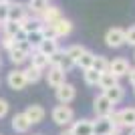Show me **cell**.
<instances>
[{"mask_svg":"<svg viewBox=\"0 0 135 135\" xmlns=\"http://www.w3.org/2000/svg\"><path fill=\"white\" fill-rule=\"evenodd\" d=\"M103 93H105V97H107V99L113 103V105H117V103H121V101L125 99V89H123L119 83H117V85H113L111 89H105Z\"/></svg>","mask_w":135,"mask_h":135,"instance_id":"cell-16","label":"cell"},{"mask_svg":"<svg viewBox=\"0 0 135 135\" xmlns=\"http://www.w3.org/2000/svg\"><path fill=\"white\" fill-rule=\"evenodd\" d=\"M125 45L135 46V24H133V26H129L127 30H125Z\"/></svg>","mask_w":135,"mask_h":135,"instance_id":"cell-32","label":"cell"},{"mask_svg":"<svg viewBox=\"0 0 135 135\" xmlns=\"http://www.w3.org/2000/svg\"><path fill=\"white\" fill-rule=\"evenodd\" d=\"M93 69H95V71H99V73H107V71H109V61H107L103 55H95Z\"/></svg>","mask_w":135,"mask_h":135,"instance_id":"cell-29","label":"cell"},{"mask_svg":"<svg viewBox=\"0 0 135 135\" xmlns=\"http://www.w3.org/2000/svg\"><path fill=\"white\" fill-rule=\"evenodd\" d=\"M28 6L22 2H16V0H10V8H8V20H14V22H20L28 16Z\"/></svg>","mask_w":135,"mask_h":135,"instance_id":"cell-6","label":"cell"},{"mask_svg":"<svg viewBox=\"0 0 135 135\" xmlns=\"http://www.w3.org/2000/svg\"><path fill=\"white\" fill-rule=\"evenodd\" d=\"M20 30H22V28H20V22H14V20L2 22V34H10V36L16 38V34L20 32Z\"/></svg>","mask_w":135,"mask_h":135,"instance_id":"cell-24","label":"cell"},{"mask_svg":"<svg viewBox=\"0 0 135 135\" xmlns=\"http://www.w3.org/2000/svg\"><path fill=\"white\" fill-rule=\"evenodd\" d=\"M42 20H40L38 16H34V14H28L24 20H20V28H22L24 32H34V30H42Z\"/></svg>","mask_w":135,"mask_h":135,"instance_id":"cell-13","label":"cell"},{"mask_svg":"<svg viewBox=\"0 0 135 135\" xmlns=\"http://www.w3.org/2000/svg\"><path fill=\"white\" fill-rule=\"evenodd\" d=\"M30 127H32V123L28 121V117L24 113H16V115L12 117V129L16 131V133H28Z\"/></svg>","mask_w":135,"mask_h":135,"instance_id":"cell-14","label":"cell"},{"mask_svg":"<svg viewBox=\"0 0 135 135\" xmlns=\"http://www.w3.org/2000/svg\"><path fill=\"white\" fill-rule=\"evenodd\" d=\"M24 115L28 117V121L32 125H36V123H40V121L45 119V109L40 107V105H28L26 111H24Z\"/></svg>","mask_w":135,"mask_h":135,"instance_id":"cell-17","label":"cell"},{"mask_svg":"<svg viewBox=\"0 0 135 135\" xmlns=\"http://www.w3.org/2000/svg\"><path fill=\"white\" fill-rule=\"evenodd\" d=\"M129 69H131V65H129V61L127 59H113V61H109V73H113L117 79H121V77H127L129 75Z\"/></svg>","mask_w":135,"mask_h":135,"instance_id":"cell-8","label":"cell"},{"mask_svg":"<svg viewBox=\"0 0 135 135\" xmlns=\"http://www.w3.org/2000/svg\"><path fill=\"white\" fill-rule=\"evenodd\" d=\"M0 2H8V0H0Z\"/></svg>","mask_w":135,"mask_h":135,"instance_id":"cell-38","label":"cell"},{"mask_svg":"<svg viewBox=\"0 0 135 135\" xmlns=\"http://www.w3.org/2000/svg\"><path fill=\"white\" fill-rule=\"evenodd\" d=\"M56 67H61L62 71H65V73H71V71H73L75 67H77V65H75V61L73 59H71V56L67 55V51L62 52V56H61V61H59V65H56Z\"/></svg>","mask_w":135,"mask_h":135,"instance_id":"cell-28","label":"cell"},{"mask_svg":"<svg viewBox=\"0 0 135 135\" xmlns=\"http://www.w3.org/2000/svg\"><path fill=\"white\" fill-rule=\"evenodd\" d=\"M52 28H55V32H56V38H62V36H69V34L73 32V22L69 20V18L61 16L56 22L51 24Z\"/></svg>","mask_w":135,"mask_h":135,"instance_id":"cell-11","label":"cell"},{"mask_svg":"<svg viewBox=\"0 0 135 135\" xmlns=\"http://www.w3.org/2000/svg\"><path fill=\"white\" fill-rule=\"evenodd\" d=\"M6 83H8V87L14 89V91H22L24 87L28 85L22 69H12L10 73H8V77H6Z\"/></svg>","mask_w":135,"mask_h":135,"instance_id":"cell-5","label":"cell"},{"mask_svg":"<svg viewBox=\"0 0 135 135\" xmlns=\"http://www.w3.org/2000/svg\"><path fill=\"white\" fill-rule=\"evenodd\" d=\"M111 135H135V129H129V127H115Z\"/></svg>","mask_w":135,"mask_h":135,"instance_id":"cell-34","label":"cell"},{"mask_svg":"<svg viewBox=\"0 0 135 135\" xmlns=\"http://www.w3.org/2000/svg\"><path fill=\"white\" fill-rule=\"evenodd\" d=\"M30 65L36 69H40V71H45V69L51 67V62H49V56L42 55L40 51H34L32 55H30Z\"/></svg>","mask_w":135,"mask_h":135,"instance_id":"cell-19","label":"cell"},{"mask_svg":"<svg viewBox=\"0 0 135 135\" xmlns=\"http://www.w3.org/2000/svg\"><path fill=\"white\" fill-rule=\"evenodd\" d=\"M51 117H52V121H55L56 125H71L75 121V111L69 105H65V103H61V105H56L55 109H52V113H51Z\"/></svg>","mask_w":135,"mask_h":135,"instance_id":"cell-1","label":"cell"},{"mask_svg":"<svg viewBox=\"0 0 135 135\" xmlns=\"http://www.w3.org/2000/svg\"><path fill=\"white\" fill-rule=\"evenodd\" d=\"M18 40L14 38V36H10V34H2V42H0V46L2 49H6V51H12L14 46H16Z\"/></svg>","mask_w":135,"mask_h":135,"instance_id":"cell-31","label":"cell"},{"mask_svg":"<svg viewBox=\"0 0 135 135\" xmlns=\"http://www.w3.org/2000/svg\"><path fill=\"white\" fill-rule=\"evenodd\" d=\"M133 56H135V55H133Z\"/></svg>","mask_w":135,"mask_h":135,"instance_id":"cell-42","label":"cell"},{"mask_svg":"<svg viewBox=\"0 0 135 135\" xmlns=\"http://www.w3.org/2000/svg\"><path fill=\"white\" fill-rule=\"evenodd\" d=\"M73 135H93V121L91 119H79L71 123Z\"/></svg>","mask_w":135,"mask_h":135,"instance_id":"cell-10","label":"cell"},{"mask_svg":"<svg viewBox=\"0 0 135 135\" xmlns=\"http://www.w3.org/2000/svg\"><path fill=\"white\" fill-rule=\"evenodd\" d=\"M26 40H28V45H30L34 51H36V49H38V45L42 42V40H45V32H42V30H34V32H28V34H26Z\"/></svg>","mask_w":135,"mask_h":135,"instance_id":"cell-27","label":"cell"},{"mask_svg":"<svg viewBox=\"0 0 135 135\" xmlns=\"http://www.w3.org/2000/svg\"><path fill=\"white\" fill-rule=\"evenodd\" d=\"M127 77H129V83L135 87V67H131V69H129V75H127Z\"/></svg>","mask_w":135,"mask_h":135,"instance_id":"cell-36","label":"cell"},{"mask_svg":"<svg viewBox=\"0 0 135 135\" xmlns=\"http://www.w3.org/2000/svg\"><path fill=\"white\" fill-rule=\"evenodd\" d=\"M93 111H95L97 117H111L113 111H115V105L105 97V93H101L93 99Z\"/></svg>","mask_w":135,"mask_h":135,"instance_id":"cell-2","label":"cell"},{"mask_svg":"<svg viewBox=\"0 0 135 135\" xmlns=\"http://www.w3.org/2000/svg\"><path fill=\"white\" fill-rule=\"evenodd\" d=\"M8 115V101L6 99H0V119Z\"/></svg>","mask_w":135,"mask_h":135,"instance_id":"cell-35","label":"cell"},{"mask_svg":"<svg viewBox=\"0 0 135 135\" xmlns=\"http://www.w3.org/2000/svg\"><path fill=\"white\" fill-rule=\"evenodd\" d=\"M85 51H87V49H85V46H81V45H71V46L67 49V55L71 56V59L75 61V65H77V61H79V56L83 55Z\"/></svg>","mask_w":135,"mask_h":135,"instance_id":"cell-30","label":"cell"},{"mask_svg":"<svg viewBox=\"0 0 135 135\" xmlns=\"http://www.w3.org/2000/svg\"><path fill=\"white\" fill-rule=\"evenodd\" d=\"M61 16H62V14H61V8H59V6L49 4L45 10L40 12V16H38V18L42 20V24H52V22H56Z\"/></svg>","mask_w":135,"mask_h":135,"instance_id":"cell-12","label":"cell"},{"mask_svg":"<svg viewBox=\"0 0 135 135\" xmlns=\"http://www.w3.org/2000/svg\"><path fill=\"white\" fill-rule=\"evenodd\" d=\"M0 28H2V22H0Z\"/></svg>","mask_w":135,"mask_h":135,"instance_id":"cell-40","label":"cell"},{"mask_svg":"<svg viewBox=\"0 0 135 135\" xmlns=\"http://www.w3.org/2000/svg\"><path fill=\"white\" fill-rule=\"evenodd\" d=\"M65 77H67V73H65L61 67L51 65V67H49V73H46V83H49V87L56 89V87H61V85L67 81Z\"/></svg>","mask_w":135,"mask_h":135,"instance_id":"cell-7","label":"cell"},{"mask_svg":"<svg viewBox=\"0 0 135 135\" xmlns=\"http://www.w3.org/2000/svg\"><path fill=\"white\" fill-rule=\"evenodd\" d=\"M115 125H113L111 117H97L93 121V135H111Z\"/></svg>","mask_w":135,"mask_h":135,"instance_id":"cell-9","label":"cell"},{"mask_svg":"<svg viewBox=\"0 0 135 135\" xmlns=\"http://www.w3.org/2000/svg\"><path fill=\"white\" fill-rule=\"evenodd\" d=\"M8 8H10V0L8 2H0V22L8 20Z\"/></svg>","mask_w":135,"mask_h":135,"instance_id":"cell-33","label":"cell"},{"mask_svg":"<svg viewBox=\"0 0 135 135\" xmlns=\"http://www.w3.org/2000/svg\"><path fill=\"white\" fill-rule=\"evenodd\" d=\"M133 89H135V87H133Z\"/></svg>","mask_w":135,"mask_h":135,"instance_id":"cell-41","label":"cell"},{"mask_svg":"<svg viewBox=\"0 0 135 135\" xmlns=\"http://www.w3.org/2000/svg\"><path fill=\"white\" fill-rule=\"evenodd\" d=\"M59 135H73V131H71V129H65V131H61Z\"/></svg>","mask_w":135,"mask_h":135,"instance_id":"cell-37","label":"cell"},{"mask_svg":"<svg viewBox=\"0 0 135 135\" xmlns=\"http://www.w3.org/2000/svg\"><path fill=\"white\" fill-rule=\"evenodd\" d=\"M49 4H51V0H28V2H26L28 12L34 14V16H40V12L45 10Z\"/></svg>","mask_w":135,"mask_h":135,"instance_id":"cell-20","label":"cell"},{"mask_svg":"<svg viewBox=\"0 0 135 135\" xmlns=\"http://www.w3.org/2000/svg\"><path fill=\"white\" fill-rule=\"evenodd\" d=\"M0 67H2V61H0Z\"/></svg>","mask_w":135,"mask_h":135,"instance_id":"cell-39","label":"cell"},{"mask_svg":"<svg viewBox=\"0 0 135 135\" xmlns=\"http://www.w3.org/2000/svg\"><path fill=\"white\" fill-rule=\"evenodd\" d=\"M117 113H119V119H121V127L135 129V107H125Z\"/></svg>","mask_w":135,"mask_h":135,"instance_id":"cell-15","label":"cell"},{"mask_svg":"<svg viewBox=\"0 0 135 135\" xmlns=\"http://www.w3.org/2000/svg\"><path fill=\"white\" fill-rule=\"evenodd\" d=\"M105 45L109 46V49H121V46L125 45V30L119 26H113L107 30V34H105Z\"/></svg>","mask_w":135,"mask_h":135,"instance_id":"cell-3","label":"cell"},{"mask_svg":"<svg viewBox=\"0 0 135 135\" xmlns=\"http://www.w3.org/2000/svg\"><path fill=\"white\" fill-rule=\"evenodd\" d=\"M93 61H95V55H93L91 51H85L83 55L79 56V61H77V67L83 69V71L85 69H91L93 67Z\"/></svg>","mask_w":135,"mask_h":135,"instance_id":"cell-25","label":"cell"},{"mask_svg":"<svg viewBox=\"0 0 135 135\" xmlns=\"http://www.w3.org/2000/svg\"><path fill=\"white\" fill-rule=\"evenodd\" d=\"M117 83H119V79L113 73L107 71V73H101V79H99V85H97V87H101V89L105 91V89H111L113 85H117Z\"/></svg>","mask_w":135,"mask_h":135,"instance_id":"cell-23","label":"cell"},{"mask_svg":"<svg viewBox=\"0 0 135 135\" xmlns=\"http://www.w3.org/2000/svg\"><path fill=\"white\" fill-rule=\"evenodd\" d=\"M55 95H56V101H59V103L69 105V103L75 99V95H77V89H75V85H71V83L65 81L61 87H56V89H55Z\"/></svg>","mask_w":135,"mask_h":135,"instance_id":"cell-4","label":"cell"},{"mask_svg":"<svg viewBox=\"0 0 135 135\" xmlns=\"http://www.w3.org/2000/svg\"><path fill=\"white\" fill-rule=\"evenodd\" d=\"M24 77H26V83H38L40 77H42V71L30 65V67L24 69Z\"/></svg>","mask_w":135,"mask_h":135,"instance_id":"cell-26","label":"cell"},{"mask_svg":"<svg viewBox=\"0 0 135 135\" xmlns=\"http://www.w3.org/2000/svg\"><path fill=\"white\" fill-rule=\"evenodd\" d=\"M8 56H10V62H12V65H14V67H20L22 62H26L28 59H30V56H28V55H26V52H24V51H20V49H16V46H14L12 51H8Z\"/></svg>","mask_w":135,"mask_h":135,"instance_id":"cell-21","label":"cell"},{"mask_svg":"<svg viewBox=\"0 0 135 135\" xmlns=\"http://www.w3.org/2000/svg\"><path fill=\"white\" fill-rule=\"evenodd\" d=\"M59 49H61V46H59V38H49V36H45V40L38 45L36 51H40L42 55H46V56H51V55H55Z\"/></svg>","mask_w":135,"mask_h":135,"instance_id":"cell-18","label":"cell"},{"mask_svg":"<svg viewBox=\"0 0 135 135\" xmlns=\"http://www.w3.org/2000/svg\"><path fill=\"white\" fill-rule=\"evenodd\" d=\"M83 79H85V83L89 85V87H97V85H99V79H101V73L95 71L93 67L85 69V71H83Z\"/></svg>","mask_w":135,"mask_h":135,"instance_id":"cell-22","label":"cell"}]
</instances>
